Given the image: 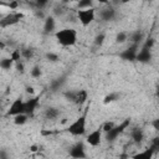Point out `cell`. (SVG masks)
Wrapping results in <instances>:
<instances>
[{
	"label": "cell",
	"mask_w": 159,
	"mask_h": 159,
	"mask_svg": "<svg viewBox=\"0 0 159 159\" xmlns=\"http://www.w3.org/2000/svg\"><path fill=\"white\" fill-rule=\"evenodd\" d=\"M55 39L58 45L63 47H71L77 42V31L72 27H63L55 32Z\"/></svg>",
	"instance_id": "6da1fadb"
},
{
	"label": "cell",
	"mask_w": 159,
	"mask_h": 159,
	"mask_svg": "<svg viewBox=\"0 0 159 159\" xmlns=\"http://www.w3.org/2000/svg\"><path fill=\"white\" fill-rule=\"evenodd\" d=\"M86 124H87V113L77 117L68 127L67 132L73 137H82L86 133Z\"/></svg>",
	"instance_id": "7a4b0ae2"
},
{
	"label": "cell",
	"mask_w": 159,
	"mask_h": 159,
	"mask_svg": "<svg viewBox=\"0 0 159 159\" xmlns=\"http://www.w3.org/2000/svg\"><path fill=\"white\" fill-rule=\"evenodd\" d=\"M65 98L72 103H75L76 106L81 107L83 106L87 99H88V92L87 89H77V91H67L63 93Z\"/></svg>",
	"instance_id": "3957f363"
},
{
	"label": "cell",
	"mask_w": 159,
	"mask_h": 159,
	"mask_svg": "<svg viewBox=\"0 0 159 159\" xmlns=\"http://www.w3.org/2000/svg\"><path fill=\"white\" fill-rule=\"evenodd\" d=\"M96 19V10L94 7L87 9H78L77 10V20L82 26H89Z\"/></svg>",
	"instance_id": "277c9868"
},
{
	"label": "cell",
	"mask_w": 159,
	"mask_h": 159,
	"mask_svg": "<svg viewBox=\"0 0 159 159\" xmlns=\"http://www.w3.org/2000/svg\"><path fill=\"white\" fill-rule=\"evenodd\" d=\"M129 124H130V119H124V120L120 122L119 124H116L111 130H108L107 133H104L107 142H114V140L129 127Z\"/></svg>",
	"instance_id": "5b68a950"
},
{
	"label": "cell",
	"mask_w": 159,
	"mask_h": 159,
	"mask_svg": "<svg viewBox=\"0 0 159 159\" xmlns=\"http://www.w3.org/2000/svg\"><path fill=\"white\" fill-rule=\"evenodd\" d=\"M25 17V15L20 11H14V12H10L7 14L6 16H4L0 21V26L4 29V27H7V26H14L16 24H19L22 19Z\"/></svg>",
	"instance_id": "8992f818"
},
{
	"label": "cell",
	"mask_w": 159,
	"mask_h": 159,
	"mask_svg": "<svg viewBox=\"0 0 159 159\" xmlns=\"http://www.w3.org/2000/svg\"><path fill=\"white\" fill-rule=\"evenodd\" d=\"M68 155H70L71 158H75V159H83V158H87L84 143H83V142H77L76 144H73V145L70 148Z\"/></svg>",
	"instance_id": "52a82bcc"
},
{
	"label": "cell",
	"mask_w": 159,
	"mask_h": 159,
	"mask_svg": "<svg viewBox=\"0 0 159 159\" xmlns=\"http://www.w3.org/2000/svg\"><path fill=\"white\" fill-rule=\"evenodd\" d=\"M103 130H102V127L101 128H97L92 132H89V134H87L86 137V143L91 147H98L102 142V137H103Z\"/></svg>",
	"instance_id": "ba28073f"
},
{
	"label": "cell",
	"mask_w": 159,
	"mask_h": 159,
	"mask_svg": "<svg viewBox=\"0 0 159 159\" xmlns=\"http://www.w3.org/2000/svg\"><path fill=\"white\" fill-rule=\"evenodd\" d=\"M20 113H25V101L21 98V97H17L9 107L7 109V116H16V114H20Z\"/></svg>",
	"instance_id": "9c48e42d"
},
{
	"label": "cell",
	"mask_w": 159,
	"mask_h": 159,
	"mask_svg": "<svg viewBox=\"0 0 159 159\" xmlns=\"http://www.w3.org/2000/svg\"><path fill=\"white\" fill-rule=\"evenodd\" d=\"M40 106V96H30L27 101H25V113L29 114V117H32Z\"/></svg>",
	"instance_id": "30bf717a"
},
{
	"label": "cell",
	"mask_w": 159,
	"mask_h": 159,
	"mask_svg": "<svg viewBox=\"0 0 159 159\" xmlns=\"http://www.w3.org/2000/svg\"><path fill=\"white\" fill-rule=\"evenodd\" d=\"M137 53H138V45L135 43H132V46L124 48L120 53H119V57L124 61H129V62H133L135 61L137 58Z\"/></svg>",
	"instance_id": "8fae6325"
},
{
	"label": "cell",
	"mask_w": 159,
	"mask_h": 159,
	"mask_svg": "<svg viewBox=\"0 0 159 159\" xmlns=\"http://www.w3.org/2000/svg\"><path fill=\"white\" fill-rule=\"evenodd\" d=\"M99 17L104 22H109V21L114 20V17H116V9H114V6L111 5V4L104 5V7L101 9V11H99Z\"/></svg>",
	"instance_id": "7c38bea8"
},
{
	"label": "cell",
	"mask_w": 159,
	"mask_h": 159,
	"mask_svg": "<svg viewBox=\"0 0 159 159\" xmlns=\"http://www.w3.org/2000/svg\"><path fill=\"white\" fill-rule=\"evenodd\" d=\"M153 58V55H152V50L145 47V46H142L140 50H138V53H137V58L135 61L140 62V63H149Z\"/></svg>",
	"instance_id": "4fadbf2b"
},
{
	"label": "cell",
	"mask_w": 159,
	"mask_h": 159,
	"mask_svg": "<svg viewBox=\"0 0 159 159\" xmlns=\"http://www.w3.org/2000/svg\"><path fill=\"white\" fill-rule=\"evenodd\" d=\"M130 138L135 144H140L145 139V133L142 128H134L130 132Z\"/></svg>",
	"instance_id": "5bb4252c"
},
{
	"label": "cell",
	"mask_w": 159,
	"mask_h": 159,
	"mask_svg": "<svg viewBox=\"0 0 159 159\" xmlns=\"http://www.w3.org/2000/svg\"><path fill=\"white\" fill-rule=\"evenodd\" d=\"M61 114V111L57 108V107H47L43 112V117L46 119H50V120H53V119H57Z\"/></svg>",
	"instance_id": "9a60e30c"
},
{
	"label": "cell",
	"mask_w": 159,
	"mask_h": 159,
	"mask_svg": "<svg viewBox=\"0 0 159 159\" xmlns=\"http://www.w3.org/2000/svg\"><path fill=\"white\" fill-rule=\"evenodd\" d=\"M154 155H155L154 149H153L152 147H149L148 149H145V150H143V152H140V153L134 154L133 158H135V159H152Z\"/></svg>",
	"instance_id": "2e32d148"
},
{
	"label": "cell",
	"mask_w": 159,
	"mask_h": 159,
	"mask_svg": "<svg viewBox=\"0 0 159 159\" xmlns=\"http://www.w3.org/2000/svg\"><path fill=\"white\" fill-rule=\"evenodd\" d=\"M56 27V21H55V17L53 16H47L45 19V24H43V31L46 34H50L55 30Z\"/></svg>",
	"instance_id": "e0dca14e"
},
{
	"label": "cell",
	"mask_w": 159,
	"mask_h": 159,
	"mask_svg": "<svg viewBox=\"0 0 159 159\" xmlns=\"http://www.w3.org/2000/svg\"><path fill=\"white\" fill-rule=\"evenodd\" d=\"M132 43H135V45H139V42L143 40V32L137 30V31H133L132 34H129V39H128Z\"/></svg>",
	"instance_id": "ac0fdd59"
},
{
	"label": "cell",
	"mask_w": 159,
	"mask_h": 159,
	"mask_svg": "<svg viewBox=\"0 0 159 159\" xmlns=\"http://www.w3.org/2000/svg\"><path fill=\"white\" fill-rule=\"evenodd\" d=\"M12 66H15V61L9 56V57H2L1 58V61H0V67L2 68V70H5V71H7V70H10Z\"/></svg>",
	"instance_id": "d6986e66"
},
{
	"label": "cell",
	"mask_w": 159,
	"mask_h": 159,
	"mask_svg": "<svg viewBox=\"0 0 159 159\" xmlns=\"http://www.w3.org/2000/svg\"><path fill=\"white\" fill-rule=\"evenodd\" d=\"M14 119V123L16 124V125H24L27 120H29V114H26V113H20V114H16V116H14L12 117Z\"/></svg>",
	"instance_id": "ffe728a7"
},
{
	"label": "cell",
	"mask_w": 159,
	"mask_h": 159,
	"mask_svg": "<svg viewBox=\"0 0 159 159\" xmlns=\"http://www.w3.org/2000/svg\"><path fill=\"white\" fill-rule=\"evenodd\" d=\"M119 97H120V94H119L118 92H111L109 94L104 96V98H103V103H104V104H108V103L116 102L117 99H119Z\"/></svg>",
	"instance_id": "44dd1931"
},
{
	"label": "cell",
	"mask_w": 159,
	"mask_h": 159,
	"mask_svg": "<svg viewBox=\"0 0 159 159\" xmlns=\"http://www.w3.org/2000/svg\"><path fill=\"white\" fill-rule=\"evenodd\" d=\"M128 39H129V35H128V32H125V31H119V32L116 35V42H117V43H124Z\"/></svg>",
	"instance_id": "7402d4cb"
},
{
	"label": "cell",
	"mask_w": 159,
	"mask_h": 159,
	"mask_svg": "<svg viewBox=\"0 0 159 159\" xmlns=\"http://www.w3.org/2000/svg\"><path fill=\"white\" fill-rule=\"evenodd\" d=\"M30 75H31L32 78H40L41 75H42V71H41L40 66H34L31 68V71H30Z\"/></svg>",
	"instance_id": "603a6c76"
},
{
	"label": "cell",
	"mask_w": 159,
	"mask_h": 159,
	"mask_svg": "<svg viewBox=\"0 0 159 159\" xmlns=\"http://www.w3.org/2000/svg\"><path fill=\"white\" fill-rule=\"evenodd\" d=\"M92 2H93V0H78V2H77V7H78V9L92 7Z\"/></svg>",
	"instance_id": "cb8c5ba5"
},
{
	"label": "cell",
	"mask_w": 159,
	"mask_h": 159,
	"mask_svg": "<svg viewBox=\"0 0 159 159\" xmlns=\"http://www.w3.org/2000/svg\"><path fill=\"white\" fill-rule=\"evenodd\" d=\"M104 40H106V35H104L103 32H101V34H98V35L94 37V45H96V46H102L103 42H104Z\"/></svg>",
	"instance_id": "d4e9b609"
},
{
	"label": "cell",
	"mask_w": 159,
	"mask_h": 159,
	"mask_svg": "<svg viewBox=\"0 0 159 159\" xmlns=\"http://www.w3.org/2000/svg\"><path fill=\"white\" fill-rule=\"evenodd\" d=\"M10 57L15 61V62H17V61H20V58L22 57V55H21V51L20 50H14L11 53H10Z\"/></svg>",
	"instance_id": "484cf974"
},
{
	"label": "cell",
	"mask_w": 159,
	"mask_h": 159,
	"mask_svg": "<svg viewBox=\"0 0 159 159\" xmlns=\"http://www.w3.org/2000/svg\"><path fill=\"white\" fill-rule=\"evenodd\" d=\"M46 58L48 61H51V62H57L60 60V56L57 53H55V52H47L46 53Z\"/></svg>",
	"instance_id": "4316f807"
},
{
	"label": "cell",
	"mask_w": 159,
	"mask_h": 159,
	"mask_svg": "<svg viewBox=\"0 0 159 159\" xmlns=\"http://www.w3.org/2000/svg\"><path fill=\"white\" fill-rule=\"evenodd\" d=\"M21 55H22V57H24V58L30 60V58L32 57L34 52H32V50H31V48H24V50L21 51Z\"/></svg>",
	"instance_id": "83f0119b"
},
{
	"label": "cell",
	"mask_w": 159,
	"mask_h": 159,
	"mask_svg": "<svg viewBox=\"0 0 159 159\" xmlns=\"http://www.w3.org/2000/svg\"><path fill=\"white\" fill-rule=\"evenodd\" d=\"M15 68H16V71L19 73H24L25 72V65H24V62L21 60L17 61V62H15Z\"/></svg>",
	"instance_id": "f1b7e54d"
},
{
	"label": "cell",
	"mask_w": 159,
	"mask_h": 159,
	"mask_svg": "<svg viewBox=\"0 0 159 159\" xmlns=\"http://www.w3.org/2000/svg\"><path fill=\"white\" fill-rule=\"evenodd\" d=\"M150 147L154 149L155 154H157V153H159V137H157V138H154V139L152 140V144H150Z\"/></svg>",
	"instance_id": "f546056e"
},
{
	"label": "cell",
	"mask_w": 159,
	"mask_h": 159,
	"mask_svg": "<svg viewBox=\"0 0 159 159\" xmlns=\"http://www.w3.org/2000/svg\"><path fill=\"white\" fill-rule=\"evenodd\" d=\"M114 125H116V123H113V122H106V123L102 125V130H103L104 133H107V132L111 130Z\"/></svg>",
	"instance_id": "4dcf8cb0"
},
{
	"label": "cell",
	"mask_w": 159,
	"mask_h": 159,
	"mask_svg": "<svg viewBox=\"0 0 159 159\" xmlns=\"http://www.w3.org/2000/svg\"><path fill=\"white\" fill-rule=\"evenodd\" d=\"M154 43H155V40L153 39V37H148L147 40H145V42H144V45L143 46H145V47H148V48H153V46H154Z\"/></svg>",
	"instance_id": "1f68e13d"
},
{
	"label": "cell",
	"mask_w": 159,
	"mask_h": 159,
	"mask_svg": "<svg viewBox=\"0 0 159 159\" xmlns=\"http://www.w3.org/2000/svg\"><path fill=\"white\" fill-rule=\"evenodd\" d=\"M35 4H36L37 7L42 9V7H45L48 4V0H35Z\"/></svg>",
	"instance_id": "d6a6232c"
},
{
	"label": "cell",
	"mask_w": 159,
	"mask_h": 159,
	"mask_svg": "<svg viewBox=\"0 0 159 159\" xmlns=\"http://www.w3.org/2000/svg\"><path fill=\"white\" fill-rule=\"evenodd\" d=\"M25 92H26L27 94H30V96H34V94H35V88H34L32 86H26V87H25Z\"/></svg>",
	"instance_id": "836d02e7"
},
{
	"label": "cell",
	"mask_w": 159,
	"mask_h": 159,
	"mask_svg": "<svg viewBox=\"0 0 159 159\" xmlns=\"http://www.w3.org/2000/svg\"><path fill=\"white\" fill-rule=\"evenodd\" d=\"M152 125L154 127V129H157V130H159V118H157V119H154V120L152 122Z\"/></svg>",
	"instance_id": "e575fe53"
},
{
	"label": "cell",
	"mask_w": 159,
	"mask_h": 159,
	"mask_svg": "<svg viewBox=\"0 0 159 159\" xmlns=\"http://www.w3.org/2000/svg\"><path fill=\"white\" fill-rule=\"evenodd\" d=\"M9 7H10L11 10H15V9L17 7V1H11V2L9 4Z\"/></svg>",
	"instance_id": "d590c367"
},
{
	"label": "cell",
	"mask_w": 159,
	"mask_h": 159,
	"mask_svg": "<svg viewBox=\"0 0 159 159\" xmlns=\"http://www.w3.org/2000/svg\"><path fill=\"white\" fill-rule=\"evenodd\" d=\"M97 2H99V4H102V5H107V4H109V0H96Z\"/></svg>",
	"instance_id": "8d00e7d4"
},
{
	"label": "cell",
	"mask_w": 159,
	"mask_h": 159,
	"mask_svg": "<svg viewBox=\"0 0 159 159\" xmlns=\"http://www.w3.org/2000/svg\"><path fill=\"white\" fill-rule=\"evenodd\" d=\"M30 150H31V152H36V150H37V145H31V147H30Z\"/></svg>",
	"instance_id": "74e56055"
},
{
	"label": "cell",
	"mask_w": 159,
	"mask_h": 159,
	"mask_svg": "<svg viewBox=\"0 0 159 159\" xmlns=\"http://www.w3.org/2000/svg\"><path fill=\"white\" fill-rule=\"evenodd\" d=\"M119 4H127V2H129L130 0H117Z\"/></svg>",
	"instance_id": "f35d334b"
},
{
	"label": "cell",
	"mask_w": 159,
	"mask_h": 159,
	"mask_svg": "<svg viewBox=\"0 0 159 159\" xmlns=\"http://www.w3.org/2000/svg\"><path fill=\"white\" fill-rule=\"evenodd\" d=\"M157 97L159 98V86H158V88H157Z\"/></svg>",
	"instance_id": "ab89813d"
},
{
	"label": "cell",
	"mask_w": 159,
	"mask_h": 159,
	"mask_svg": "<svg viewBox=\"0 0 159 159\" xmlns=\"http://www.w3.org/2000/svg\"><path fill=\"white\" fill-rule=\"evenodd\" d=\"M63 1H65V2H66V1H68V0H63Z\"/></svg>",
	"instance_id": "60d3db41"
},
{
	"label": "cell",
	"mask_w": 159,
	"mask_h": 159,
	"mask_svg": "<svg viewBox=\"0 0 159 159\" xmlns=\"http://www.w3.org/2000/svg\"><path fill=\"white\" fill-rule=\"evenodd\" d=\"M144 1H150V0H144Z\"/></svg>",
	"instance_id": "b9f144b4"
}]
</instances>
